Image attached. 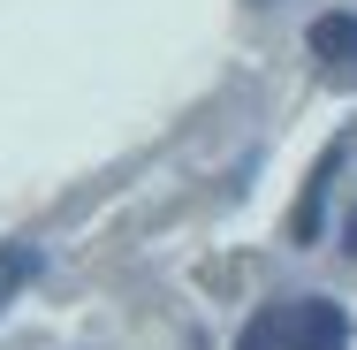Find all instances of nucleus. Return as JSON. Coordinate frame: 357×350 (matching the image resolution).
Masks as SVG:
<instances>
[{"label": "nucleus", "instance_id": "4", "mask_svg": "<svg viewBox=\"0 0 357 350\" xmlns=\"http://www.w3.org/2000/svg\"><path fill=\"white\" fill-rule=\"evenodd\" d=\"M342 251L357 259V206H350V221H342Z\"/></svg>", "mask_w": 357, "mask_h": 350}, {"label": "nucleus", "instance_id": "3", "mask_svg": "<svg viewBox=\"0 0 357 350\" xmlns=\"http://www.w3.org/2000/svg\"><path fill=\"white\" fill-rule=\"evenodd\" d=\"M304 38H312V54H319L327 69L342 61V69L357 76V15H319V23L304 31Z\"/></svg>", "mask_w": 357, "mask_h": 350}, {"label": "nucleus", "instance_id": "2", "mask_svg": "<svg viewBox=\"0 0 357 350\" xmlns=\"http://www.w3.org/2000/svg\"><path fill=\"white\" fill-rule=\"evenodd\" d=\"M38 267H46V251H38L31 236H15V244H0V312H8V305H15V297H23L31 282H38Z\"/></svg>", "mask_w": 357, "mask_h": 350}, {"label": "nucleus", "instance_id": "1", "mask_svg": "<svg viewBox=\"0 0 357 350\" xmlns=\"http://www.w3.org/2000/svg\"><path fill=\"white\" fill-rule=\"evenodd\" d=\"M236 350H350V312L327 297H282V305L251 312Z\"/></svg>", "mask_w": 357, "mask_h": 350}]
</instances>
